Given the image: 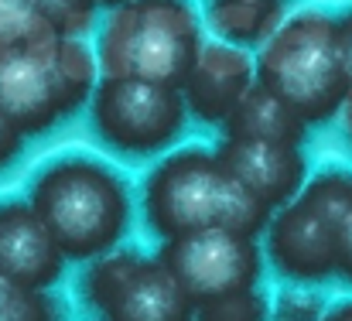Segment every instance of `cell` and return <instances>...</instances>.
I'll return each mask as SVG.
<instances>
[{"label": "cell", "mask_w": 352, "mask_h": 321, "mask_svg": "<svg viewBox=\"0 0 352 321\" xmlns=\"http://www.w3.org/2000/svg\"><path fill=\"white\" fill-rule=\"evenodd\" d=\"M253 82L256 62H250L246 52H239L236 45H206L182 93L202 123L223 126Z\"/></svg>", "instance_id": "12"}, {"label": "cell", "mask_w": 352, "mask_h": 321, "mask_svg": "<svg viewBox=\"0 0 352 321\" xmlns=\"http://www.w3.org/2000/svg\"><path fill=\"white\" fill-rule=\"evenodd\" d=\"M322 321H352V301H346V305H336L329 315Z\"/></svg>", "instance_id": "22"}, {"label": "cell", "mask_w": 352, "mask_h": 321, "mask_svg": "<svg viewBox=\"0 0 352 321\" xmlns=\"http://www.w3.org/2000/svg\"><path fill=\"white\" fill-rule=\"evenodd\" d=\"M21 140H24V133H21V130L14 126V120L0 109V168H3V164H10V161L17 157Z\"/></svg>", "instance_id": "20"}, {"label": "cell", "mask_w": 352, "mask_h": 321, "mask_svg": "<svg viewBox=\"0 0 352 321\" xmlns=\"http://www.w3.org/2000/svg\"><path fill=\"white\" fill-rule=\"evenodd\" d=\"M342 116H346V130H349V137H352V96L346 100V107H342Z\"/></svg>", "instance_id": "23"}, {"label": "cell", "mask_w": 352, "mask_h": 321, "mask_svg": "<svg viewBox=\"0 0 352 321\" xmlns=\"http://www.w3.org/2000/svg\"><path fill=\"white\" fill-rule=\"evenodd\" d=\"M195 321H270V305L260 291H246V294L199 305Z\"/></svg>", "instance_id": "17"}, {"label": "cell", "mask_w": 352, "mask_h": 321, "mask_svg": "<svg viewBox=\"0 0 352 321\" xmlns=\"http://www.w3.org/2000/svg\"><path fill=\"white\" fill-rule=\"evenodd\" d=\"M291 0H209V24L236 48L267 45L284 24Z\"/></svg>", "instance_id": "14"}, {"label": "cell", "mask_w": 352, "mask_h": 321, "mask_svg": "<svg viewBox=\"0 0 352 321\" xmlns=\"http://www.w3.org/2000/svg\"><path fill=\"white\" fill-rule=\"evenodd\" d=\"M62 38H79L96 14V0H28Z\"/></svg>", "instance_id": "16"}, {"label": "cell", "mask_w": 352, "mask_h": 321, "mask_svg": "<svg viewBox=\"0 0 352 321\" xmlns=\"http://www.w3.org/2000/svg\"><path fill=\"white\" fill-rule=\"evenodd\" d=\"M82 291L103 321H195V301L161 256L133 250L107 253L86 270Z\"/></svg>", "instance_id": "7"}, {"label": "cell", "mask_w": 352, "mask_h": 321, "mask_svg": "<svg viewBox=\"0 0 352 321\" xmlns=\"http://www.w3.org/2000/svg\"><path fill=\"white\" fill-rule=\"evenodd\" d=\"M28 202L65 260H100L113 253L130 225L126 181L103 161L79 154L52 161L31 181Z\"/></svg>", "instance_id": "2"}, {"label": "cell", "mask_w": 352, "mask_h": 321, "mask_svg": "<svg viewBox=\"0 0 352 321\" xmlns=\"http://www.w3.org/2000/svg\"><path fill=\"white\" fill-rule=\"evenodd\" d=\"M267 260L287 280L311 284L336 277V222L305 195H298L291 206L277 209L267 225Z\"/></svg>", "instance_id": "9"}, {"label": "cell", "mask_w": 352, "mask_h": 321, "mask_svg": "<svg viewBox=\"0 0 352 321\" xmlns=\"http://www.w3.org/2000/svg\"><path fill=\"white\" fill-rule=\"evenodd\" d=\"M144 219L164 243L202 229H230L256 239L274 212L236 181L216 151L185 147L147 175Z\"/></svg>", "instance_id": "1"}, {"label": "cell", "mask_w": 352, "mask_h": 321, "mask_svg": "<svg viewBox=\"0 0 352 321\" xmlns=\"http://www.w3.org/2000/svg\"><path fill=\"white\" fill-rule=\"evenodd\" d=\"M339 41H342V58H346V72H349V96H352V10L339 17Z\"/></svg>", "instance_id": "21"}, {"label": "cell", "mask_w": 352, "mask_h": 321, "mask_svg": "<svg viewBox=\"0 0 352 321\" xmlns=\"http://www.w3.org/2000/svg\"><path fill=\"white\" fill-rule=\"evenodd\" d=\"M157 256L195 301V308L256 291L263 274L260 243L230 229H202L182 239H168L161 243Z\"/></svg>", "instance_id": "8"}, {"label": "cell", "mask_w": 352, "mask_h": 321, "mask_svg": "<svg viewBox=\"0 0 352 321\" xmlns=\"http://www.w3.org/2000/svg\"><path fill=\"white\" fill-rule=\"evenodd\" d=\"M308 123L280 103L270 89H263L260 82H253L246 89V96L239 100L233 116L223 123V137H253V140H280V144H298L305 140Z\"/></svg>", "instance_id": "13"}, {"label": "cell", "mask_w": 352, "mask_h": 321, "mask_svg": "<svg viewBox=\"0 0 352 321\" xmlns=\"http://www.w3.org/2000/svg\"><path fill=\"white\" fill-rule=\"evenodd\" d=\"M96 3H103V7H110V10H117L123 3H130V0H96Z\"/></svg>", "instance_id": "24"}, {"label": "cell", "mask_w": 352, "mask_h": 321, "mask_svg": "<svg viewBox=\"0 0 352 321\" xmlns=\"http://www.w3.org/2000/svg\"><path fill=\"white\" fill-rule=\"evenodd\" d=\"M65 267V253L31 202H0V277L48 291Z\"/></svg>", "instance_id": "11"}, {"label": "cell", "mask_w": 352, "mask_h": 321, "mask_svg": "<svg viewBox=\"0 0 352 321\" xmlns=\"http://www.w3.org/2000/svg\"><path fill=\"white\" fill-rule=\"evenodd\" d=\"M0 321H58V305L48 291L0 277Z\"/></svg>", "instance_id": "15"}, {"label": "cell", "mask_w": 352, "mask_h": 321, "mask_svg": "<svg viewBox=\"0 0 352 321\" xmlns=\"http://www.w3.org/2000/svg\"><path fill=\"white\" fill-rule=\"evenodd\" d=\"M256 82L294 109L308 126L332 120L349 100V72L339 41V17L305 10L260 45Z\"/></svg>", "instance_id": "3"}, {"label": "cell", "mask_w": 352, "mask_h": 321, "mask_svg": "<svg viewBox=\"0 0 352 321\" xmlns=\"http://www.w3.org/2000/svg\"><path fill=\"white\" fill-rule=\"evenodd\" d=\"M93 126L107 147L126 157H147L171 147L182 130L188 103L182 89L133 79V76H103L93 89Z\"/></svg>", "instance_id": "6"}, {"label": "cell", "mask_w": 352, "mask_h": 321, "mask_svg": "<svg viewBox=\"0 0 352 321\" xmlns=\"http://www.w3.org/2000/svg\"><path fill=\"white\" fill-rule=\"evenodd\" d=\"M336 250H339L336 277H342L346 284H352V209L342 215V222H339V229H336Z\"/></svg>", "instance_id": "19"}, {"label": "cell", "mask_w": 352, "mask_h": 321, "mask_svg": "<svg viewBox=\"0 0 352 321\" xmlns=\"http://www.w3.org/2000/svg\"><path fill=\"white\" fill-rule=\"evenodd\" d=\"M96 65L100 58L79 38L62 34L0 48V109L24 137L45 133L89 100Z\"/></svg>", "instance_id": "5"}, {"label": "cell", "mask_w": 352, "mask_h": 321, "mask_svg": "<svg viewBox=\"0 0 352 321\" xmlns=\"http://www.w3.org/2000/svg\"><path fill=\"white\" fill-rule=\"evenodd\" d=\"M329 315L322 308V301L315 294H301V291H287L280 294L277 308H274V321H322Z\"/></svg>", "instance_id": "18"}, {"label": "cell", "mask_w": 352, "mask_h": 321, "mask_svg": "<svg viewBox=\"0 0 352 321\" xmlns=\"http://www.w3.org/2000/svg\"><path fill=\"white\" fill-rule=\"evenodd\" d=\"M219 161L236 181L256 195L270 212L291 206L305 192V154L298 144L253 140V137H223L216 147Z\"/></svg>", "instance_id": "10"}, {"label": "cell", "mask_w": 352, "mask_h": 321, "mask_svg": "<svg viewBox=\"0 0 352 321\" xmlns=\"http://www.w3.org/2000/svg\"><path fill=\"white\" fill-rule=\"evenodd\" d=\"M202 48L199 14L188 0H130L100 34V69L182 89Z\"/></svg>", "instance_id": "4"}]
</instances>
